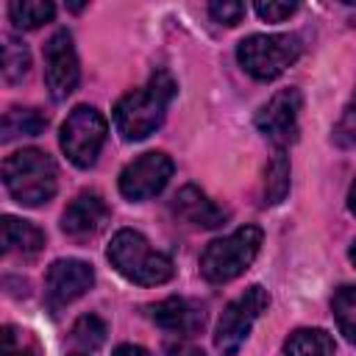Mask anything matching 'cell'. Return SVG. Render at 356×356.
<instances>
[{
  "label": "cell",
  "mask_w": 356,
  "mask_h": 356,
  "mask_svg": "<svg viewBox=\"0 0 356 356\" xmlns=\"http://www.w3.org/2000/svg\"><path fill=\"white\" fill-rule=\"evenodd\" d=\"M172 214L178 220H184L192 228H220L228 220V211L222 206H217L203 189H197L195 184H186L175 192L172 197Z\"/></svg>",
  "instance_id": "14"
},
{
  "label": "cell",
  "mask_w": 356,
  "mask_h": 356,
  "mask_svg": "<svg viewBox=\"0 0 356 356\" xmlns=\"http://www.w3.org/2000/svg\"><path fill=\"white\" fill-rule=\"evenodd\" d=\"M334 139L345 147H356V111H348L334 131Z\"/></svg>",
  "instance_id": "26"
},
{
  "label": "cell",
  "mask_w": 356,
  "mask_h": 356,
  "mask_svg": "<svg viewBox=\"0 0 356 356\" xmlns=\"http://www.w3.org/2000/svg\"><path fill=\"white\" fill-rule=\"evenodd\" d=\"M95 284L92 264L81 259H56L44 273V300L53 312L83 298Z\"/></svg>",
  "instance_id": "11"
},
{
  "label": "cell",
  "mask_w": 356,
  "mask_h": 356,
  "mask_svg": "<svg viewBox=\"0 0 356 356\" xmlns=\"http://www.w3.org/2000/svg\"><path fill=\"white\" fill-rule=\"evenodd\" d=\"M261 239L264 234L259 225H242L228 236L211 239L200 253V275L209 284H228L239 278L259 256Z\"/></svg>",
  "instance_id": "4"
},
{
  "label": "cell",
  "mask_w": 356,
  "mask_h": 356,
  "mask_svg": "<svg viewBox=\"0 0 356 356\" xmlns=\"http://www.w3.org/2000/svg\"><path fill=\"white\" fill-rule=\"evenodd\" d=\"M172 97H175L172 75L164 72V70L153 72L145 86H139V89H134V92H128L125 97L117 100V106H114L117 134L125 142L147 139L156 128H161Z\"/></svg>",
  "instance_id": "1"
},
{
  "label": "cell",
  "mask_w": 356,
  "mask_h": 356,
  "mask_svg": "<svg viewBox=\"0 0 356 356\" xmlns=\"http://www.w3.org/2000/svg\"><path fill=\"white\" fill-rule=\"evenodd\" d=\"M253 8L264 22H284L298 11V3H256Z\"/></svg>",
  "instance_id": "25"
},
{
  "label": "cell",
  "mask_w": 356,
  "mask_h": 356,
  "mask_svg": "<svg viewBox=\"0 0 356 356\" xmlns=\"http://www.w3.org/2000/svg\"><path fill=\"white\" fill-rule=\"evenodd\" d=\"M348 209H350V214L356 217V181L350 184V192H348Z\"/></svg>",
  "instance_id": "29"
},
{
  "label": "cell",
  "mask_w": 356,
  "mask_h": 356,
  "mask_svg": "<svg viewBox=\"0 0 356 356\" xmlns=\"http://www.w3.org/2000/svg\"><path fill=\"white\" fill-rule=\"evenodd\" d=\"M270 306V292L261 284L248 286L242 295H236L220 314L217 328H214V348L220 356H236L239 348L245 345L253 323L267 312Z\"/></svg>",
  "instance_id": "6"
},
{
  "label": "cell",
  "mask_w": 356,
  "mask_h": 356,
  "mask_svg": "<svg viewBox=\"0 0 356 356\" xmlns=\"http://www.w3.org/2000/svg\"><path fill=\"white\" fill-rule=\"evenodd\" d=\"M164 353L167 356H203V350L200 348H195V345H189V342H178V345H167L164 348Z\"/></svg>",
  "instance_id": "27"
},
{
  "label": "cell",
  "mask_w": 356,
  "mask_h": 356,
  "mask_svg": "<svg viewBox=\"0 0 356 356\" xmlns=\"http://www.w3.org/2000/svg\"><path fill=\"white\" fill-rule=\"evenodd\" d=\"M78 78H81V67H78L72 33L61 28L44 42V86L50 97L61 103L75 92Z\"/></svg>",
  "instance_id": "10"
},
{
  "label": "cell",
  "mask_w": 356,
  "mask_h": 356,
  "mask_svg": "<svg viewBox=\"0 0 356 356\" xmlns=\"http://www.w3.org/2000/svg\"><path fill=\"white\" fill-rule=\"evenodd\" d=\"M111 267L128 278L131 284H139V286H159V284H167L175 273L172 267V259L161 250H156L147 236L136 228H120L111 242H108V250H106Z\"/></svg>",
  "instance_id": "2"
},
{
  "label": "cell",
  "mask_w": 356,
  "mask_h": 356,
  "mask_svg": "<svg viewBox=\"0 0 356 356\" xmlns=\"http://www.w3.org/2000/svg\"><path fill=\"white\" fill-rule=\"evenodd\" d=\"M150 320L164 328L167 334H175L181 339L195 337L197 331H203L206 323V312L197 300L189 298H167L156 306H150Z\"/></svg>",
  "instance_id": "13"
},
{
  "label": "cell",
  "mask_w": 356,
  "mask_h": 356,
  "mask_svg": "<svg viewBox=\"0 0 356 356\" xmlns=\"http://www.w3.org/2000/svg\"><path fill=\"white\" fill-rule=\"evenodd\" d=\"M331 312H334L339 334H345V339L356 345V286L350 284L339 286L331 298Z\"/></svg>",
  "instance_id": "21"
},
{
  "label": "cell",
  "mask_w": 356,
  "mask_h": 356,
  "mask_svg": "<svg viewBox=\"0 0 356 356\" xmlns=\"http://www.w3.org/2000/svg\"><path fill=\"white\" fill-rule=\"evenodd\" d=\"M303 53L295 33H253L236 44L239 67L256 81H275L284 75Z\"/></svg>",
  "instance_id": "5"
},
{
  "label": "cell",
  "mask_w": 356,
  "mask_h": 356,
  "mask_svg": "<svg viewBox=\"0 0 356 356\" xmlns=\"http://www.w3.org/2000/svg\"><path fill=\"white\" fill-rule=\"evenodd\" d=\"M72 356H83V353H72Z\"/></svg>",
  "instance_id": "31"
},
{
  "label": "cell",
  "mask_w": 356,
  "mask_h": 356,
  "mask_svg": "<svg viewBox=\"0 0 356 356\" xmlns=\"http://www.w3.org/2000/svg\"><path fill=\"white\" fill-rule=\"evenodd\" d=\"M111 356H150V350H145L142 345H131V342H125V345H117Z\"/></svg>",
  "instance_id": "28"
},
{
  "label": "cell",
  "mask_w": 356,
  "mask_h": 356,
  "mask_svg": "<svg viewBox=\"0 0 356 356\" xmlns=\"http://www.w3.org/2000/svg\"><path fill=\"white\" fill-rule=\"evenodd\" d=\"M3 184L8 195L28 209H36L53 200L58 189V170L56 161L39 147H22L3 161Z\"/></svg>",
  "instance_id": "3"
},
{
  "label": "cell",
  "mask_w": 356,
  "mask_h": 356,
  "mask_svg": "<svg viewBox=\"0 0 356 356\" xmlns=\"http://www.w3.org/2000/svg\"><path fill=\"white\" fill-rule=\"evenodd\" d=\"M108 217H111V211H108V203L103 200V195L95 189H86L67 203V209L61 214V231L70 239L83 242V239H92L95 234H100L106 228Z\"/></svg>",
  "instance_id": "12"
},
{
  "label": "cell",
  "mask_w": 356,
  "mask_h": 356,
  "mask_svg": "<svg viewBox=\"0 0 356 356\" xmlns=\"http://www.w3.org/2000/svg\"><path fill=\"white\" fill-rule=\"evenodd\" d=\"M106 134H108V122L95 106H75L61 125L58 142H61L64 156L75 167L89 170V167H95V161L103 150Z\"/></svg>",
  "instance_id": "7"
},
{
  "label": "cell",
  "mask_w": 356,
  "mask_h": 356,
  "mask_svg": "<svg viewBox=\"0 0 356 356\" xmlns=\"http://www.w3.org/2000/svg\"><path fill=\"white\" fill-rule=\"evenodd\" d=\"M172 159L161 150H147L142 156H136L131 164L122 167L120 172V195L125 200H134V203H142V200H150L156 197L167 181L172 178Z\"/></svg>",
  "instance_id": "9"
},
{
  "label": "cell",
  "mask_w": 356,
  "mask_h": 356,
  "mask_svg": "<svg viewBox=\"0 0 356 356\" xmlns=\"http://www.w3.org/2000/svg\"><path fill=\"white\" fill-rule=\"evenodd\" d=\"M31 70V53L28 44L17 36H3V81L6 83H19Z\"/></svg>",
  "instance_id": "20"
},
{
  "label": "cell",
  "mask_w": 356,
  "mask_h": 356,
  "mask_svg": "<svg viewBox=\"0 0 356 356\" xmlns=\"http://www.w3.org/2000/svg\"><path fill=\"white\" fill-rule=\"evenodd\" d=\"M348 256H350V264L356 267V239H353V245H350V250H348Z\"/></svg>",
  "instance_id": "30"
},
{
  "label": "cell",
  "mask_w": 356,
  "mask_h": 356,
  "mask_svg": "<svg viewBox=\"0 0 356 356\" xmlns=\"http://www.w3.org/2000/svg\"><path fill=\"white\" fill-rule=\"evenodd\" d=\"M209 17L220 25H236L245 17V3H234V0L209 3Z\"/></svg>",
  "instance_id": "24"
},
{
  "label": "cell",
  "mask_w": 356,
  "mask_h": 356,
  "mask_svg": "<svg viewBox=\"0 0 356 356\" xmlns=\"http://www.w3.org/2000/svg\"><path fill=\"white\" fill-rule=\"evenodd\" d=\"M300 108H303V95L295 86L278 89L259 111H256V128L261 131L264 139H270L278 150L292 145L300 131Z\"/></svg>",
  "instance_id": "8"
},
{
  "label": "cell",
  "mask_w": 356,
  "mask_h": 356,
  "mask_svg": "<svg viewBox=\"0 0 356 356\" xmlns=\"http://www.w3.org/2000/svg\"><path fill=\"white\" fill-rule=\"evenodd\" d=\"M284 356H337V345L323 328H295L284 339Z\"/></svg>",
  "instance_id": "16"
},
{
  "label": "cell",
  "mask_w": 356,
  "mask_h": 356,
  "mask_svg": "<svg viewBox=\"0 0 356 356\" xmlns=\"http://www.w3.org/2000/svg\"><path fill=\"white\" fill-rule=\"evenodd\" d=\"M0 236H3V250L8 256H22L31 259L44 248V231L28 220L6 214L0 220Z\"/></svg>",
  "instance_id": "15"
},
{
  "label": "cell",
  "mask_w": 356,
  "mask_h": 356,
  "mask_svg": "<svg viewBox=\"0 0 356 356\" xmlns=\"http://www.w3.org/2000/svg\"><path fill=\"white\" fill-rule=\"evenodd\" d=\"M50 117L42 108H8L3 114V125H0V139L11 142L19 136H39L47 128Z\"/></svg>",
  "instance_id": "18"
},
{
  "label": "cell",
  "mask_w": 356,
  "mask_h": 356,
  "mask_svg": "<svg viewBox=\"0 0 356 356\" xmlns=\"http://www.w3.org/2000/svg\"><path fill=\"white\" fill-rule=\"evenodd\" d=\"M289 159L284 150H275L273 159L264 167V178H261V206H275L289 195Z\"/></svg>",
  "instance_id": "17"
},
{
  "label": "cell",
  "mask_w": 356,
  "mask_h": 356,
  "mask_svg": "<svg viewBox=\"0 0 356 356\" xmlns=\"http://www.w3.org/2000/svg\"><path fill=\"white\" fill-rule=\"evenodd\" d=\"M106 334H108V328L97 314H83V317L75 320V325L70 331V339L81 353H92L106 342Z\"/></svg>",
  "instance_id": "22"
},
{
  "label": "cell",
  "mask_w": 356,
  "mask_h": 356,
  "mask_svg": "<svg viewBox=\"0 0 356 356\" xmlns=\"http://www.w3.org/2000/svg\"><path fill=\"white\" fill-rule=\"evenodd\" d=\"M53 14H56V6L50 0H14V3H8V19L22 31H33V28L50 22Z\"/></svg>",
  "instance_id": "19"
},
{
  "label": "cell",
  "mask_w": 356,
  "mask_h": 356,
  "mask_svg": "<svg viewBox=\"0 0 356 356\" xmlns=\"http://www.w3.org/2000/svg\"><path fill=\"white\" fill-rule=\"evenodd\" d=\"M36 342L33 337L19 328V325H3V339H0V356H36Z\"/></svg>",
  "instance_id": "23"
}]
</instances>
